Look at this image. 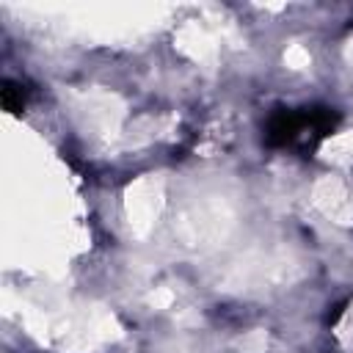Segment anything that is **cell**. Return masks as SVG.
Wrapping results in <instances>:
<instances>
[{"label": "cell", "instance_id": "cell-2", "mask_svg": "<svg viewBox=\"0 0 353 353\" xmlns=\"http://www.w3.org/2000/svg\"><path fill=\"white\" fill-rule=\"evenodd\" d=\"M0 99H3V108L8 113H19L25 108V102H28V91H25V85H19L14 80H3Z\"/></svg>", "mask_w": 353, "mask_h": 353}, {"label": "cell", "instance_id": "cell-1", "mask_svg": "<svg viewBox=\"0 0 353 353\" xmlns=\"http://www.w3.org/2000/svg\"><path fill=\"white\" fill-rule=\"evenodd\" d=\"M339 124V113L331 108H276L265 124V141L273 149L301 146L314 149Z\"/></svg>", "mask_w": 353, "mask_h": 353}]
</instances>
